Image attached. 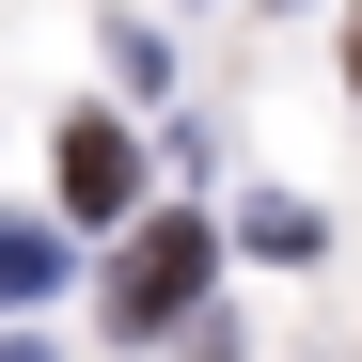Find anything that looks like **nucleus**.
Returning a JSON list of instances; mask_svg holds the SVG:
<instances>
[{
    "instance_id": "f257e3e1",
    "label": "nucleus",
    "mask_w": 362,
    "mask_h": 362,
    "mask_svg": "<svg viewBox=\"0 0 362 362\" xmlns=\"http://www.w3.org/2000/svg\"><path fill=\"white\" fill-rule=\"evenodd\" d=\"M189 299H205V221H142L127 252H110V299H95V315L127 331V346H158Z\"/></svg>"
},
{
    "instance_id": "f03ea898",
    "label": "nucleus",
    "mask_w": 362,
    "mask_h": 362,
    "mask_svg": "<svg viewBox=\"0 0 362 362\" xmlns=\"http://www.w3.org/2000/svg\"><path fill=\"white\" fill-rule=\"evenodd\" d=\"M47 173H64V205H79V221H127V189H142V142L110 127V110H64Z\"/></svg>"
},
{
    "instance_id": "7ed1b4c3",
    "label": "nucleus",
    "mask_w": 362,
    "mask_h": 362,
    "mask_svg": "<svg viewBox=\"0 0 362 362\" xmlns=\"http://www.w3.org/2000/svg\"><path fill=\"white\" fill-rule=\"evenodd\" d=\"M0 299H64V236L47 221H0Z\"/></svg>"
},
{
    "instance_id": "20e7f679",
    "label": "nucleus",
    "mask_w": 362,
    "mask_h": 362,
    "mask_svg": "<svg viewBox=\"0 0 362 362\" xmlns=\"http://www.w3.org/2000/svg\"><path fill=\"white\" fill-rule=\"evenodd\" d=\"M315 236H331V221L299 205V189H268V205H252V252H284V268H315Z\"/></svg>"
},
{
    "instance_id": "39448f33",
    "label": "nucleus",
    "mask_w": 362,
    "mask_h": 362,
    "mask_svg": "<svg viewBox=\"0 0 362 362\" xmlns=\"http://www.w3.org/2000/svg\"><path fill=\"white\" fill-rule=\"evenodd\" d=\"M346 95H362V16H346Z\"/></svg>"
},
{
    "instance_id": "423d86ee",
    "label": "nucleus",
    "mask_w": 362,
    "mask_h": 362,
    "mask_svg": "<svg viewBox=\"0 0 362 362\" xmlns=\"http://www.w3.org/2000/svg\"><path fill=\"white\" fill-rule=\"evenodd\" d=\"M0 362H64V346H0Z\"/></svg>"
}]
</instances>
